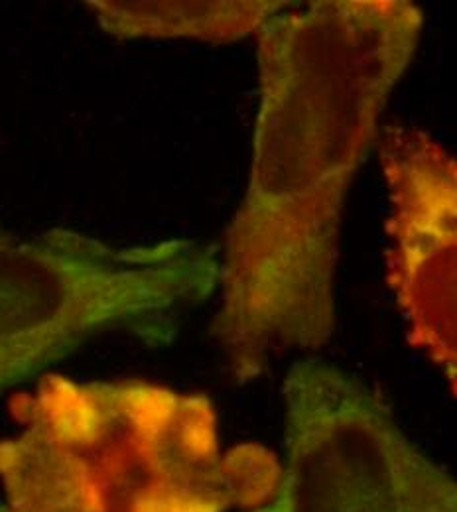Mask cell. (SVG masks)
I'll use <instances>...</instances> for the list:
<instances>
[{"instance_id":"1","label":"cell","mask_w":457,"mask_h":512,"mask_svg":"<svg viewBox=\"0 0 457 512\" xmlns=\"http://www.w3.org/2000/svg\"><path fill=\"white\" fill-rule=\"evenodd\" d=\"M288 6L255 34L249 188L219 256L211 335L241 383L333 337L343 205L424 28L408 0Z\"/></svg>"},{"instance_id":"2","label":"cell","mask_w":457,"mask_h":512,"mask_svg":"<svg viewBox=\"0 0 457 512\" xmlns=\"http://www.w3.org/2000/svg\"><path fill=\"white\" fill-rule=\"evenodd\" d=\"M0 440L4 512H253L280 461L225 448L213 402L164 384L44 375Z\"/></svg>"},{"instance_id":"3","label":"cell","mask_w":457,"mask_h":512,"mask_svg":"<svg viewBox=\"0 0 457 512\" xmlns=\"http://www.w3.org/2000/svg\"><path fill=\"white\" fill-rule=\"evenodd\" d=\"M217 288V249L192 239L113 243L62 227L0 231V392L105 333L166 345L182 310Z\"/></svg>"},{"instance_id":"4","label":"cell","mask_w":457,"mask_h":512,"mask_svg":"<svg viewBox=\"0 0 457 512\" xmlns=\"http://www.w3.org/2000/svg\"><path fill=\"white\" fill-rule=\"evenodd\" d=\"M284 404L278 479L253 512H457L454 477L355 377L298 361L284 381Z\"/></svg>"},{"instance_id":"5","label":"cell","mask_w":457,"mask_h":512,"mask_svg":"<svg viewBox=\"0 0 457 512\" xmlns=\"http://www.w3.org/2000/svg\"><path fill=\"white\" fill-rule=\"evenodd\" d=\"M379 160L391 207L387 280L410 341L456 394V158L420 128L389 125Z\"/></svg>"},{"instance_id":"6","label":"cell","mask_w":457,"mask_h":512,"mask_svg":"<svg viewBox=\"0 0 457 512\" xmlns=\"http://www.w3.org/2000/svg\"><path fill=\"white\" fill-rule=\"evenodd\" d=\"M99 26L119 40L194 38L229 44L255 36L288 2L264 0H89Z\"/></svg>"},{"instance_id":"7","label":"cell","mask_w":457,"mask_h":512,"mask_svg":"<svg viewBox=\"0 0 457 512\" xmlns=\"http://www.w3.org/2000/svg\"><path fill=\"white\" fill-rule=\"evenodd\" d=\"M0 512H4V507H2V503H0Z\"/></svg>"}]
</instances>
